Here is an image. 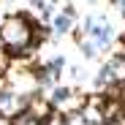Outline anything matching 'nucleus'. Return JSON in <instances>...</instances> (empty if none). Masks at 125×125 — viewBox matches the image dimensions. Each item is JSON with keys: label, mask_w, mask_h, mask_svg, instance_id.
<instances>
[{"label": "nucleus", "mask_w": 125, "mask_h": 125, "mask_svg": "<svg viewBox=\"0 0 125 125\" xmlns=\"http://www.w3.org/2000/svg\"><path fill=\"white\" fill-rule=\"evenodd\" d=\"M68 71H71V76H73V79H82V68H79V65H71Z\"/></svg>", "instance_id": "obj_14"}, {"label": "nucleus", "mask_w": 125, "mask_h": 125, "mask_svg": "<svg viewBox=\"0 0 125 125\" xmlns=\"http://www.w3.org/2000/svg\"><path fill=\"white\" fill-rule=\"evenodd\" d=\"M106 68H109V73H112V79L117 84H125V54L122 52H114L106 60Z\"/></svg>", "instance_id": "obj_6"}, {"label": "nucleus", "mask_w": 125, "mask_h": 125, "mask_svg": "<svg viewBox=\"0 0 125 125\" xmlns=\"http://www.w3.org/2000/svg\"><path fill=\"white\" fill-rule=\"evenodd\" d=\"M49 27H52L57 35L73 33V27H76V8H73V6H65V8H62V14H54V16H52Z\"/></svg>", "instance_id": "obj_3"}, {"label": "nucleus", "mask_w": 125, "mask_h": 125, "mask_svg": "<svg viewBox=\"0 0 125 125\" xmlns=\"http://www.w3.org/2000/svg\"><path fill=\"white\" fill-rule=\"evenodd\" d=\"M8 125H41V120H35L27 109H22L19 114H14V117L8 120Z\"/></svg>", "instance_id": "obj_8"}, {"label": "nucleus", "mask_w": 125, "mask_h": 125, "mask_svg": "<svg viewBox=\"0 0 125 125\" xmlns=\"http://www.w3.org/2000/svg\"><path fill=\"white\" fill-rule=\"evenodd\" d=\"M112 84H117V82L112 79V73H109V68L106 65H103L101 71H98V76H95V87L103 93V90H106V87H112Z\"/></svg>", "instance_id": "obj_9"}, {"label": "nucleus", "mask_w": 125, "mask_h": 125, "mask_svg": "<svg viewBox=\"0 0 125 125\" xmlns=\"http://www.w3.org/2000/svg\"><path fill=\"white\" fill-rule=\"evenodd\" d=\"M84 103H87V95H84V93H79V90H68V95L62 98L54 109L62 112V114H79Z\"/></svg>", "instance_id": "obj_5"}, {"label": "nucleus", "mask_w": 125, "mask_h": 125, "mask_svg": "<svg viewBox=\"0 0 125 125\" xmlns=\"http://www.w3.org/2000/svg\"><path fill=\"white\" fill-rule=\"evenodd\" d=\"M0 125H6V120H3V117H0Z\"/></svg>", "instance_id": "obj_16"}, {"label": "nucleus", "mask_w": 125, "mask_h": 125, "mask_svg": "<svg viewBox=\"0 0 125 125\" xmlns=\"http://www.w3.org/2000/svg\"><path fill=\"white\" fill-rule=\"evenodd\" d=\"M41 125H71L68 122V114H62V112H52V114H46L44 120H41Z\"/></svg>", "instance_id": "obj_11"}, {"label": "nucleus", "mask_w": 125, "mask_h": 125, "mask_svg": "<svg viewBox=\"0 0 125 125\" xmlns=\"http://www.w3.org/2000/svg\"><path fill=\"white\" fill-rule=\"evenodd\" d=\"M11 65H14V54H11L8 49H3V46H0V84L6 82V76H8Z\"/></svg>", "instance_id": "obj_7"}, {"label": "nucleus", "mask_w": 125, "mask_h": 125, "mask_svg": "<svg viewBox=\"0 0 125 125\" xmlns=\"http://www.w3.org/2000/svg\"><path fill=\"white\" fill-rule=\"evenodd\" d=\"M46 6H49V3H46V0H33V8H35L38 14H41V11H44Z\"/></svg>", "instance_id": "obj_13"}, {"label": "nucleus", "mask_w": 125, "mask_h": 125, "mask_svg": "<svg viewBox=\"0 0 125 125\" xmlns=\"http://www.w3.org/2000/svg\"><path fill=\"white\" fill-rule=\"evenodd\" d=\"M44 68H46L54 79H60V76H62V68H65V57H52L49 62H44Z\"/></svg>", "instance_id": "obj_10"}, {"label": "nucleus", "mask_w": 125, "mask_h": 125, "mask_svg": "<svg viewBox=\"0 0 125 125\" xmlns=\"http://www.w3.org/2000/svg\"><path fill=\"white\" fill-rule=\"evenodd\" d=\"M120 52H122V54H125V38H122V49H120Z\"/></svg>", "instance_id": "obj_15"}, {"label": "nucleus", "mask_w": 125, "mask_h": 125, "mask_svg": "<svg viewBox=\"0 0 125 125\" xmlns=\"http://www.w3.org/2000/svg\"><path fill=\"white\" fill-rule=\"evenodd\" d=\"M41 93H44V90L33 93V95L27 98V106H25V109L35 117V120H44L46 114H52V112H54V106L49 103V98H46V95H41Z\"/></svg>", "instance_id": "obj_4"}, {"label": "nucleus", "mask_w": 125, "mask_h": 125, "mask_svg": "<svg viewBox=\"0 0 125 125\" xmlns=\"http://www.w3.org/2000/svg\"><path fill=\"white\" fill-rule=\"evenodd\" d=\"M27 98H30V95L16 93V90H11L8 84H0V117L8 122L14 114H19V112L27 106Z\"/></svg>", "instance_id": "obj_2"}, {"label": "nucleus", "mask_w": 125, "mask_h": 125, "mask_svg": "<svg viewBox=\"0 0 125 125\" xmlns=\"http://www.w3.org/2000/svg\"><path fill=\"white\" fill-rule=\"evenodd\" d=\"M33 27H35V19L27 11L0 16V46L8 49L14 54V60L27 62L38 49L33 41Z\"/></svg>", "instance_id": "obj_1"}, {"label": "nucleus", "mask_w": 125, "mask_h": 125, "mask_svg": "<svg viewBox=\"0 0 125 125\" xmlns=\"http://www.w3.org/2000/svg\"><path fill=\"white\" fill-rule=\"evenodd\" d=\"M79 49H82V54H84L87 60H93V57L98 54V46L93 44V41H90V38H87V41H84V38H82V41H79Z\"/></svg>", "instance_id": "obj_12"}]
</instances>
